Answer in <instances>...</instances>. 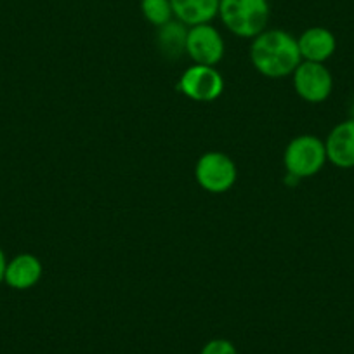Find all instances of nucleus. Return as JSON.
<instances>
[{
  "mask_svg": "<svg viewBox=\"0 0 354 354\" xmlns=\"http://www.w3.org/2000/svg\"><path fill=\"white\" fill-rule=\"evenodd\" d=\"M292 75H294L295 93L308 103H323L332 94V73L323 63L302 61Z\"/></svg>",
  "mask_w": 354,
  "mask_h": 354,
  "instance_id": "39448f33",
  "label": "nucleus"
},
{
  "mask_svg": "<svg viewBox=\"0 0 354 354\" xmlns=\"http://www.w3.org/2000/svg\"><path fill=\"white\" fill-rule=\"evenodd\" d=\"M186 35L188 26L181 21H170L158 28V47L165 56L179 57L181 53H186Z\"/></svg>",
  "mask_w": 354,
  "mask_h": 354,
  "instance_id": "f8f14e48",
  "label": "nucleus"
},
{
  "mask_svg": "<svg viewBox=\"0 0 354 354\" xmlns=\"http://www.w3.org/2000/svg\"><path fill=\"white\" fill-rule=\"evenodd\" d=\"M250 59L264 77L283 78L302 63L297 39L285 30H264L250 46Z\"/></svg>",
  "mask_w": 354,
  "mask_h": 354,
  "instance_id": "f257e3e1",
  "label": "nucleus"
},
{
  "mask_svg": "<svg viewBox=\"0 0 354 354\" xmlns=\"http://www.w3.org/2000/svg\"><path fill=\"white\" fill-rule=\"evenodd\" d=\"M326 160L325 142L316 136H297L288 142L283 153V165L288 176L295 179L313 177L323 169Z\"/></svg>",
  "mask_w": 354,
  "mask_h": 354,
  "instance_id": "7ed1b4c3",
  "label": "nucleus"
},
{
  "mask_svg": "<svg viewBox=\"0 0 354 354\" xmlns=\"http://www.w3.org/2000/svg\"><path fill=\"white\" fill-rule=\"evenodd\" d=\"M219 18L233 35L255 39L270 21L268 0H219Z\"/></svg>",
  "mask_w": 354,
  "mask_h": 354,
  "instance_id": "f03ea898",
  "label": "nucleus"
},
{
  "mask_svg": "<svg viewBox=\"0 0 354 354\" xmlns=\"http://www.w3.org/2000/svg\"><path fill=\"white\" fill-rule=\"evenodd\" d=\"M226 53L224 39L216 26L210 23L189 26L186 35V54L195 61V64L216 66Z\"/></svg>",
  "mask_w": 354,
  "mask_h": 354,
  "instance_id": "0eeeda50",
  "label": "nucleus"
},
{
  "mask_svg": "<svg viewBox=\"0 0 354 354\" xmlns=\"http://www.w3.org/2000/svg\"><path fill=\"white\" fill-rule=\"evenodd\" d=\"M42 262L33 254H19L8 261L4 281L15 290H28L42 278Z\"/></svg>",
  "mask_w": 354,
  "mask_h": 354,
  "instance_id": "9d476101",
  "label": "nucleus"
},
{
  "mask_svg": "<svg viewBox=\"0 0 354 354\" xmlns=\"http://www.w3.org/2000/svg\"><path fill=\"white\" fill-rule=\"evenodd\" d=\"M6 268H8V259H6L4 250H2V248H0V281H4Z\"/></svg>",
  "mask_w": 354,
  "mask_h": 354,
  "instance_id": "2eb2a0df",
  "label": "nucleus"
},
{
  "mask_svg": "<svg viewBox=\"0 0 354 354\" xmlns=\"http://www.w3.org/2000/svg\"><path fill=\"white\" fill-rule=\"evenodd\" d=\"M200 354H238V351L231 340L212 339L202 347Z\"/></svg>",
  "mask_w": 354,
  "mask_h": 354,
  "instance_id": "4468645a",
  "label": "nucleus"
},
{
  "mask_svg": "<svg viewBox=\"0 0 354 354\" xmlns=\"http://www.w3.org/2000/svg\"><path fill=\"white\" fill-rule=\"evenodd\" d=\"M326 160L339 169L354 167V118L340 122L330 131L325 141Z\"/></svg>",
  "mask_w": 354,
  "mask_h": 354,
  "instance_id": "6e6552de",
  "label": "nucleus"
},
{
  "mask_svg": "<svg viewBox=\"0 0 354 354\" xmlns=\"http://www.w3.org/2000/svg\"><path fill=\"white\" fill-rule=\"evenodd\" d=\"M170 4L174 18L188 28L212 23L219 16V0H170Z\"/></svg>",
  "mask_w": 354,
  "mask_h": 354,
  "instance_id": "9b49d317",
  "label": "nucleus"
},
{
  "mask_svg": "<svg viewBox=\"0 0 354 354\" xmlns=\"http://www.w3.org/2000/svg\"><path fill=\"white\" fill-rule=\"evenodd\" d=\"M141 12L149 25L160 26L167 25L174 19V11L170 0H141Z\"/></svg>",
  "mask_w": 354,
  "mask_h": 354,
  "instance_id": "ddd939ff",
  "label": "nucleus"
},
{
  "mask_svg": "<svg viewBox=\"0 0 354 354\" xmlns=\"http://www.w3.org/2000/svg\"><path fill=\"white\" fill-rule=\"evenodd\" d=\"M297 46L302 61L325 63L335 53L337 39L328 28L313 26L302 32V35L297 39Z\"/></svg>",
  "mask_w": 354,
  "mask_h": 354,
  "instance_id": "1a4fd4ad",
  "label": "nucleus"
},
{
  "mask_svg": "<svg viewBox=\"0 0 354 354\" xmlns=\"http://www.w3.org/2000/svg\"><path fill=\"white\" fill-rule=\"evenodd\" d=\"M195 177L205 192L219 195L233 188L238 170L233 160L221 151H209L196 162Z\"/></svg>",
  "mask_w": 354,
  "mask_h": 354,
  "instance_id": "20e7f679",
  "label": "nucleus"
},
{
  "mask_svg": "<svg viewBox=\"0 0 354 354\" xmlns=\"http://www.w3.org/2000/svg\"><path fill=\"white\" fill-rule=\"evenodd\" d=\"M179 88L186 97L196 103H210L223 94L224 78L214 66L193 64L181 75Z\"/></svg>",
  "mask_w": 354,
  "mask_h": 354,
  "instance_id": "423d86ee",
  "label": "nucleus"
}]
</instances>
